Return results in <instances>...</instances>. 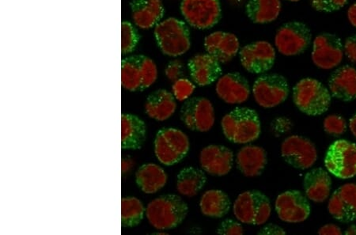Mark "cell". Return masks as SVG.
<instances>
[{
	"mask_svg": "<svg viewBox=\"0 0 356 235\" xmlns=\"http://www.w3.org/2000/svg\"><path fill=\"white\" fill-rule=\"evenodd\" d=\"M252 95L258 105L271 108L284 102L289 95L288 80L279 74H262L252 85Z\"/></svg>",
	"mask_w": 356,
	"mask_h": 235,
	"instance_id": "cell-9",
	"label": "cell"
},
{
	"mask_svg": "<svg viewBox=\"0 0 356 235\" xmlns=\"http://www.w3.org/2000/svg\"><path fill=\"white\" fill-rule=\"evenodd\" d=\"M325 165L338 179H353L356 175L355 143L346 140L332 143L326 152Z\"/></svg>",
	"mask_w": 356,
	"mask_h": 235,
	"instance_id": "cell-11",
	"label": "cell"
},
{
	"mask_svg": "<svg viewBox=\"0 0 356 235\" xmlns=\"http://www.w3.org/2000/svg\"><path fill=\"white\" fill-rule=\"evenodd\" d=\"M323 126L326 133L334 136L346 133L348 128L346 119L338 115H330L325 118Z\"/></svg>",
	"mask_w": 356,
	"mask_h": 235,
	"instance_id": "cell-35",
	"label": "cell"
},
{
	"mask_svg": "<svg viewBox=\"0 0 356 235\" xmlns=\"http://www.w3.org/2000/svg\"><path fill=\"white\" fill-rule=\"evenodd\" d=\"M200 163L202 170L212 176H225L232 170L234 153L222 145H209L201 151Z\"/></svg>",
	"mask_w": 356,
	"mask_h": 235,
	"instance_id": "cell-18",
	"label": "cell"
},
{
	"mask_svg": "<svg viewBox=\"0 0 356 235\" xmlns=\"http://www.w3.org/2000/svg\"><path fill=\"white\" fill-rule=\"evenodd\" d=\"M343 54L341 39L335 34L323 33L314 38L312 58L321 70H334L341 64Z\"/></svg>",
	"mask_w": 356,
	"mask_h": 235,
	"instance_id": "cell-13",
	"label": "cell"
},
{
	"mask_svg": "<svg viewBox=\"0 0 356 235\" xmlns=\"http://www.w3.org/2000/svg\"><path fill=\"white\" fill-rule=\"evenodd\" d=\"M154 146L159 161L165 165H173L186 157L191 143L182 131L163 128L158 131Z\"/></svg>",
	"mask_w": 356,
	"mask_h": 235,
	"instance_id": "cell-7",
	"label": "cell"
},
{
	"mask_svg": "<svg viewBox=\"0 0 356 235\" xmlns=\"http://www.w3.org/2000/svg\"><path fill=\"white\" fill-rule=\"evenodd\" d=\"M303 188L309 200L314 203H323L330 196L331 177L323 168L313 169L304 177Z\"/></svg>",
	"mask_w": 356,
	"mask_h": 235,
	"instance_id": "cell-25",
	"label": "cell"
},
{
	"mask_svg": "<svg viewBox=\"0 0 356 235\" xmlns=\"http://www.w3.org/2000/svg\"><path fill=\"white\" fill-rule=\"evenodd\" d=\"M331 101L330 90L317 79H303L293 88V102L309 116H319L328 111Z\"/></svg>",
	"mask_w": 356,
	"mask_h": 235,
	"instance_id": "cell-4",
	"label": "cell"
},
{
	"mask_svg": "<svg viewBox=\"0 0 356 235\" xmlns=\"http://www.w3.org/2000/svg\"><path fill=\"white\" fill-rule=\"evenodd\" d=\"M222 133L237 145H247L259 138L261 124L257 113L247 107H237L222 119Z\"/></svg>",
	"mask_w": 356,
	"mask_h": 235,
	"instance_id": "cell-1",
	"label": "cell"
},
{
	"mask_svg": "<svg viewBox=\"0 0 356 235\" xmlns=\"http://www.w3.org/2000/svg\"><path fill=\"white\" fill-rule=\"evenodd\" d=\"M216 91L228 104H243L249 99L251 89L248 80L239 72H229L218 79Z\"/></svg>",
	"mask_w": 356,
	"mask_h": 235,
	"instance_id": "cell-17",
	"label": "cell"
},
{
	"mask_svg": "<svg viewBox=\"0 0 356 235\" xmlns=\"http://www.w3.org/2000/svg\"><path fill=\"white\" fill-rule=\"evenodd\" d=\"M189 74L193 81L200 86L211 85L221 77V63L209 54L194 56L188 62Z\"/></svg>",
	"mask_w": 356,
	"mask_h": 235,
	"instance_id": "cell-21",
	"label": "cell"
},
{
	"mask_svg": "<svg viewBox=\"0 0 356 235\" xmlns=\"http://www.w3.org/2000/svg\"><path fill=\"white\" fill-rule=\"evenodd\" d=\"M348 19L350 24L356 28V3L353 4L348 10Z\"/></svg>",
	"mask_w": 356,
	"mask_h": 235,
	"instance_id": "cell-42",
	"label": "cell"
},
{
	"mask_svg": "<svg viewBox=\"0 0 356 235\" xmlns=\"http://www.w3.org/2000/svg\"><path fill=\"white\" fill-rule=\"evenodd\" d=\"M268 163L265 149L246 145L240 149L236 156L237 168L243 175L248 177L260 176Z\"/></svg>",
	"mask_w": 356,
	"mask_h": 235,
	"instance_id": "cell-24",
	"label": "cell"
},
{
	"mask_svg": "<svg viewBox=\"0 0 356 235\" xmlns=\"http://www.w3.org/2000/svg\"><path fill=\"white\" fill-rule=\"evenodd\" d=\"M330 213L341 222L356 220V184L348 183L332 194L328 204Z\"/></svg>",
	"mask_w": 356,
	"mask_h": 235,
	"instance_id": "cell-19",
	"label": "cell"
},
{
	"mask_svg": "<svg viewBox=\"0 0 356 235\" xmlns=\"http://www.w3.org/2000/svg\"><path fill=\"white\" fill-rule=\"evenodd\" d=\"M134 162L129 157H124L122 159V172L123 174L127 173L133 168Z\"/></svg>",
	"mask_w": 356,
	"mask_h": 235,
	"instance_id": "cell-43",
	"label": "cell"
},
{
	"mask_svg": "<svg viewBox=\"0 0 356 235\" xmlns=\"http://www.w3.org/2000/svg\"><path fill=\"white\" fill-rule=\"evenodd\" d=\"M140 41V34L131 22L124 21L122 24V50L123 54L133 53Z\"/></svg>",
	"mask_w": 356,
	"mask_h": 235,
	"instance_id": "cell-33",
	"label": "cell"
},
{
	"mask_svg": "<svg viewBox=\"0 0 356 235\" xmlns=\"http://www.w3.org/2000/svg\"><path fill=\"white\" fill-rule=\"evenodd\" d=\"M318 233L321 235H341L343 234L341 229L335 225H326L321 227Z\"/></svg>",
	"mask_w": 356,
	"mask_h": 235,
	"instance_id": "cell-40",
	"label": "cell"
},
{
	"mask_svg": "<svg viewBox=\"0 0 356 235\" xmlns=\"http://www.w3.org/2000/svg\"><path fill=\"white\" fill-rule=\"evenodd\" d=\"M282 4L280 0H248L245 14L256 24H268L278 19Z\"/></svg>",
	"mask_w": 356,
	"mask_h": 235,
	"instance_id": "cell-28",
	"label": "cell"
},
{
	"mask_svg": "<svg viewBox=\"0 0 356 235\" xmlns=\"http://www.w3.org/2000/svg\"><path fill=\"white\" fill-rule=\"evenodd\" d=\"M154 34L159 48L165 56H181L191 48V33L188 24L174 17L161 21L154 27Z\"/></svg>",
	"mask_w": 356,
	"mask_h": 235,
	"instance_id": "cell-3",
	"label": "cell"
},
{
	"mask_svg": "<svg viewBox=\"0 0 356 235\" xmlns=\"http://www.w3.org/2000/svg\"><path fill=\"white\" fill-rule=\"evenodd\" d=\"M286 1H290V2H298V1H300V0H286Z\"/></svg>",
	"mask_w": 356,
	"mask_h": 235,
	"instance_id": "cell-46",
	"label": "cell"
},
{
	"mask_svg": "<svg viewBox=\"0 0 356 235\" xmlns=\"http://www.w3.org/2000/svg\"><path fill=\"white\" fill-rule=\"evenodd\" d=\"M147 128L145 122L134 114L122 115V145L125 150H138L146 140Z\"/></svg>",
	"mask_w": 356,
	"mask_h": 235,
	"instance_id": "cell-26",
	"label": "cell"
},
{
	"mask_svg": "<svg viewBox=\"0 0 356 235\" xmlns=\"http://www.w3.org/2000/svg\"><path fill=\"white\" fill-rule=\"evenodd\" d=\"M181 119L191 130L206 133L213 127L215 111L209 99L202 97H189L181 108Z\"/></svg>",
	"mask_w": 356,
	"mask_h": 235,
	"instance_id": "cell-12",
	"label": "cell"
},
{
	"mask_svg": "<svg viewBox=\"0 0 356 235\" xmlns=\"http://www.w3.org/2000/svg\"><path fill=\"white\" fill-rule=\"evenodd\" d=\"M146 215V209L139 199L134 197L122 200V223L124 227H134L140 225Z\"/></svg>",
	"mask_w": 356,
	"mask_h": 235,
	"instance_id": "cell-32",
	"label": "cell"
},
{
	"mask_svg": "<svg viewBox=\"0 0 356 235\" xmlns=\"http://www.w3.org/2000/svg\"><path fill=\"white\" fill-rule=\"evenodd\" d=\"M344 234L347 235H355L356 234V225L350 226Z\"/></svg>",
	"mask_w": 356,
	"mask_h": 235,
	"instance_id": "cell-45",
	"label": "cell"
},
{
	"mask_svg": "<svg viewBox=\"0 0 356 235\" xmlns=\"http://www.w3.org/2000/svg\"><path fill=\"white\" fill-rule=\"evenodd\" d=\"M236 219L245 225H265L272 213L271 203L266 195L259 191L241 193L233 206Z\"/></svg>",
	"mask_w": 356,
	"mask_h": 235,
	"instance_id": "cell-6",
	"label": "cell"
},
{
	"mask_svg": "<svg viewBox=\"0 0 356 235\" xmlns=\"http://www.w3.org/2000/svg\"><path fill=\"white\" fill-rule=\"evenodd\" d=\"M158 78L156 63L149 57L136 55L122 62V87L129 91H143L152 87Z\"/></svg>",
	"mask_w": 356,
	"mask_h": 235,
	"instance_id": "cell-5",
	"label": "cell"
},
{
	"mask_svg": "<svg viewBox=\"0 0 356 235\" xmlns=\"http://www.w3.org/2000/svg\"><path fill=\"white\" fill-rule=\"evenodd\" d=\"M258 234H286L285 231L277 225H268L261 229Z\"/></svg>",
	"mask_w": 356,
	"mask_h": 235,
	"instance_id": "cell-41",
	"label": "cell"
},
{
	"mask_svg": "<svg viewBox=\"0 0 356 235\" xmlns=\"http://www.w3.org/2000/svg\"><path fill=\"white\" fill-rule=\"evenodd\" d=\"M180 10L186 24L197 30H209L222 19L220 0H181Z\"/></svg>",
	"mask_w": 356,
	"mask_h": 235,
	"instance_id": "cell-8",
	"label": "cell"
},
{
	"mask_svg": "<svg viewBox=\"0 0 356 235\" xmlns=\"http://www.w3.org/2000/svg\"><path fill=\"white\" fill-rule=\"evenodd\" d=\"M176 108L177 102L174 95L164 89L154 91L148 96L145 104L147 115L158 122H164L173 116Z\"/></svg>",
	"mask_w": 356,
	"mask_h": 235,
	"instance_id": "cell-27",
	"label": "cell"
},
{
	"mask_svg": "<svg viewBox=\"0 0 356 235\" xmlns=\"http://www.w3.org/2000/svg\"><path fill=\"white\" fill-rule=\"evenodd\" d=\"M275 209L280 219L289 223L307 220L312 211L308 198L298 191L280 194L275 200Z\"/></svg>",
	"mask_w": 356,
	"mask_h": 235,
	"instance_id": "cell-16",
	"label": "cell"
},
{
	"mask_svg": "<svg viewBox=\"0 0 356 235\" xmlns=\"http://www.w3.org/2000/svg\"><path fill=\"white\" fill-rule=\"evenodd\" d=\"M207 182L203 170L195 168L182 169L177 177V188L183 196L193 197L202 189Z\"/></svg>",
	"mask_w": 356,
	"mask_h": 235,
	"instance_id": "cell-31",
	"label": "cell"
},
{
	"mask_svg": "<svg viewBox=\"0 0 356 235\" xmlns=\"http://www.w3.org/2000/svg\"><path fill=\"white\" fill-rule=\"evenodd\" d=\"M343 51L348 59L356 64V34L346 40L343 44Z\"/></svg>",
	"mask_w": 356,
	"mask_h": 235,
	"instance_id": "cell-39",
	"label": "cell"
},
{
	"mask_svg": "<svg viewBox=\"0 0 356 235\" xmlns=\"http://www.w3.org/2000/svg\"><path fill=\"white\" fill-rule=\"evenodd\" d=\"M200 207L206 216L222 218L231 210L232 202L227 193L219 189H211L201 197Z\"/></svg>",
	"mask_w": 356,
	"mask_h": 235,
	"instance_id": "cell-30",
	"label": "cell"
},
{
	"mask_svg": "<svg viewBox=\"0 0 356 235\" xmlns=\"http://www.w3.org/2000/svg\"><path fill=\"white\" fill-rule=\"evenodd\" d=\"M349 128L350 131H352L353 135L356 138V113L354 114L353 118L349 120Z\"/></svg>",
	"mask_w": 356,
	"mask_h": 235,
	"instance_id": "cell-44",
	"label": "cell"
},
{
	"mask_svg": "<svg viewBox=\"0 0 356 235\" xmlns=\"http://www.w3.org/2000/svg\"><path fill=\"white\" fill-rule=\"evenodd\" d=\"M329 90L332 97L343 102L356 99V70L346 65L332 72L329 80Z\"/></svg>",
	"mask_w": 356,
	"mask_h": 235,
	"instance_id": "cell-23",
	"label": "cell"
},
{
	"mask_svg": "<svg viewBox=\"0 0 356 235\" xmlns=\"http://www.w3.org/2000/svg\"><path fill=\"white\" fill-rule=\"evenodd\" d=\"M217 234L225 235L243 234L244 230L238 222L232 219L223 220L217 229Z\"/></svg>",
	"mask_w": 356,
	"mask_h": 235,
	"instance_id": "cell-37",
	"label": "cell"
},
{
	"mask_svg": "<svg viewBox=\"0 0 356 235\" xmlns=\"http://www.w3.org/2000/svg\"><path fill=\"white\" fill-rule=\"evenodd\" d=\"M188 211V205L181 197L175 194H168L149 203L146 216L157 230H170L181 225Z\"/></svg>",
	"mask_w": 356,
	"mask_h": 235,
	"instance_id": "cell-2",
	"label": "cell"
},
{
	"mask_svg": "<svg viewBox=\"0 0 356 235\" xmlns=\"http://www.w3.org/2000/svg\"><path fill=\"white\" fill-rule=\"evenodd\" d=\"M204 47L215 59L227 64L239 54L240 42L235 34L229 32L216 31L211 33L204 39Z\"/></svg>",
	"mask_w": 356,
	"mask_h": 235,
	"instance_id": "cell-20",
	"label": "cell"
},
{
	"mask_svg": "<svg viewBox=\"0 0 356 235\" xmlns=\"http://www.w3.org/2000/svg\"><path fill=\"white\" fill-rule=\"evenodd\" d=\"M130 6L134 24L142 30L156 27L163 18L162 0H133Z\"/></svg>",
	"mask_w": 356,
	"mask_h": 235,
	"instance_id": "cell-22",
	"label": "cell"
},
{
	"mask_svg": "<svg viewBox=\"0 0 356 235\" xmlns=\"http://www.w3.org/2000/svg\"><path fill=\"white\" fill-rule=\"evenodd\" d=\"M238 54L241 65L252 74H264L271 70L275 61V49L266 41L246 44Z\"/></svg>",
	"mask_w": 356,
	"mask_h": 235,
	"instance_id": "cell-15",
	"label": "cell"
},
{
	"mask_svg": "<svg viewBox=\"0 0 356 235\" xmlns=\"http://www.w3.org/2000/svg\"><path fill=\"white\" fill-rule=\"evenodd\" d=\"M136 181L143 193L153 194L166 185L168 175L156 164H143L136 171Z\"/></svg>",
	"mask_w": 356,
	"mask_h": 235,
	"instance_id": "cell-29",
	"label": "cell"
},
{
	"mask_svg": "<svg viewBox=\"0 0 356 235\" xmlns=\"http://www.w3.org/2000/svg\"><path fill=\"white\" fill-rule=\"evenodd\" d=\"M195 89L194 83L185 78H180L176 80L173 86H172V90L175 99L179 102H185L193 94Z\"/></svg>",
	"mask_w": 356,
	"mask_h": 235,
	"instance_id": "cell-34",
	"label": "cell"
},
{
	"mask_svg": "<svg viewBox=\"0 0 356 235\" xmlns=\"http://www.w3.org/2000/svg\"><path fill=\"white\" fill-rule=\"evenodd\" d=\"M281 156L293 168L307 170L317 161L318 152L314 143L305 137L291 136L281 145Z\"/></svg>",
	"mask_w": 356,
	"mask_h": 235,
	"instance_id": "cell-14",
	"label": "cell"
},
{
	"mask_svg": "<svg viewBox=\"0 0 356 235\" xmlns=\"http://www.w3.org/2000/svg\"><path fill=\"white\" fill-rule=\"evenodd\" d=\"M312 33L300 22H286L278 29L275 45L279 53L286 56L300 55L312 44Z\"/></svg>",
	"mask_w": 356,
	"mask_h": 235,
	"instance_id": "cell-10",
	"label": "cell"
},
{
	"mask_svg": "<svg viewBox=\"0 0 356 235\" xmlns=\"http://www.w3.org/2000/svg\"><path fill=\"white\" fill-rule=\"evenodd\" d=\"M312 7L319 13H332L346 7L348 0H312Z\"/></svg>",
	"mask_w": 356,
	"mask_h": 235,
	"instance_id": "cell-36",
	"label": "cell"
},
{
	"mask_svg": "<svg viewBox=\"0 0 356 235\" xmlns=\"http://www.w3.org/2000/svg\"><path fill=\"white\" fill-rule=\"evenodd\" d=\"M183 66L180 60H172L166 66L165 74L171 81L175 82L182 74Z\"/></svg>",
	"mask_w": 356,
	"mask_h": 235,
	"instance_id": "cell-38",
	"label": "cell"
}]
</instances>
